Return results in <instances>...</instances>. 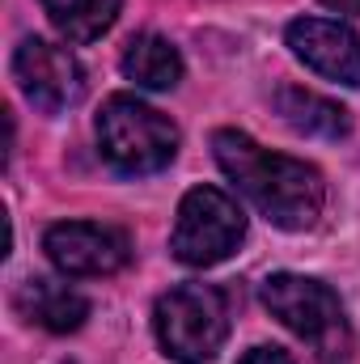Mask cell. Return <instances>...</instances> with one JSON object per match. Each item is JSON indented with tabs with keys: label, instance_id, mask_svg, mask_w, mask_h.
<instances>
[{
	"label": "cell",
	"instance_id": "ba28073f",
	"mask_svg": "<svg viewBox=\"0 0 360 364\" xmlns=\"http://www.w3.org/2000/svg\"><path fill=\"white\" fill-rule=\"evenodd\" d=\"M288 47L318 77L352 85V90L360 85V38L352 26L331 21V17H297L288 26Z\"/></svg>",
	"mask_w": 360,
	"mask_h": 364
},
{
	"label": "cell",
	"instance_id": "8992f818",
	"mask_svg": "<svg viewBox=\"0 0 360 364\" xmlns=\"http://www.w3.org/2000/svg\"><path fill=\"white\" fill-rule=\"evenodd\" d=\"M47 259L64 275L77 279H102L127 267L132 259V242L123 229L115 225H97V220H60L47 229L43 237Z\"/></svg>",
	"mask_w": 360,
	"mask_h": 364
},
{
	"label": "cell",
	"instance_id": "7a4b0ae2",
	"mask_svg": "<svg viewBox=\"0 0 360 364\" xmlns=\"http://www.w3.org/2000/svg\"><path fill=\"white\" fill-rule=\"evenodd\" d=\"M263 305L297 339H305L322 364H344L352 356V331H348L344 305L322 279L275 272L263 279Z\"/></svg>",
	"mask_w": 360,
	"mask_h": 364
},
{
	"label": "cell",
	"instance_id": "9c48e42d",
	"mask_svg": "<svg viewBox=\"0 0 360 364\" xmlns=\"http://www.w3.org/2000/svg\"><path fill=\"white\" fill-rule=\"evenodd\" d=\"M17 309L38 322L43 331L51 335H68V331H81V322L90 318V301L64 284V279H47V275H34L17 288Z\"/></svg>",
	"mask_w": 360,
	"mask_h": 364
},
{
	"label": "cell",
	"instance_id": "7c38bea8",
	"mask_svg": "<svg viewBox=\"0 0 360 364\" xmlns=\"http://www.w3.org/2000/svg\"><path fill=\"white\" fill-rule=\"evenodd\" d=\"M38 4L47 9V17L55 21V30L68 43L102 38L119 17V0H38Z\"/></svg>",
	"mask_w": 360,
	"mask_h": 364
},
{
	"label": "cell",
	"instance_id": "277c9868",
	"mask_svg": "<svg viewBox=\"0 0 360 364\" xmlns=\"http://www.w3.org/2000/svg\"><path fill=\"white\" fill-rule=\"evenodd\" d=\"M157 339L179 364H208L229 339V301L212 284H179L153 309Z\"/></svg>",
	"mask_w": 360,
	"mask_h": 364
},
{
	"label": "cell",
	"instance_id": "6da1fadb",
	"mask_svg": "<svg viewBox=\"0 0 360 364\" xmlns=\"http://www.w3.org/2000/svg\"><path fill=\"white\" fill-rule=\"evenodd\" d=\"M212 153L216 166L229 174V182L268 216L280 229H309L322 216L327 203V182L309 161L271 153L259 140H250L246 132H216L212 136Z\"/></svg>",
	"mask_w": 360,
	"mask_h": 364
},
{
	"label": "cell",
	"instance_id": "8fae6325",
	"mask_svg": "<svg viewBox=\"0 0 360 364\" xmlns=\"http://www.w3.org/2000/svg\"><path fill=\"white\" fill-rule=\"evenodd\" d=\"M123 77L140 90H174L182 81L179 47L162 34H136L123 51Z\"/></svg>",
	"mask_w": 360,
	"mask_h": 364
},
{
	"label": "cell",
	"instance_id": "5b68a950",
	"mask_svg": "<svg viewBox=\"0 0 360 364\" xmlns=\"http://www.w3.org/2000/svg\"><path fill=\"white\" fill-rule=\"evenodd\" d=\"M246 237V212L221 186H195L179 203V220L170 233V250L186 267H212L238 250Z\"/></svg>",
	"mask_w": 360,
	"mask_h": 364
},
{
	"label": "cell",
	"instance_id": "3957f363",
	"mask_svg": "<svg viewBox=\"0 0 360 364\" xmlns=\"http://www.w3.org/2000/svg\"><path fill=\"white\" fill-rule=\"evenodd\" d=\"M97 149L127 178L157 174L179 153V127L162 110H153L127 93H115L97 110Z\"/></svg>",
	"mask_w": 360,
	"mask_h": 364
},
{
	"label": "cell",
	"instance_id": "4fadbf2b",
	"mask_svg": "<svg viewBox=\"0 0 360 364\" xmlns=\"http://www.w3.org/2000/svg\"><path fill=\"white\" fill-rule=\"evenodd\" d=\"M242 364H297L288 352H280V348H255V352H246Z\"/></svg>",
	"mask_w": 360,
	"mask_h": 364
},
{
	"label": "cell",
	"instance_id": "30bf717a",
	"mask_svg": "<svg viewBox=\"0 0 360 364\" xmlns=\"http://www.w3.org/2000/svg\"><path fill=\"white\" fill-rule=\"evenodd\" d=\"M275 110L292 132L314 136V140H339L352 127V119L339 102H331V97H322L314 90H301V85H284L275 93Z\"/></svg>",
	"mask_w": 360,
	"mask_h": 364
},
{
	"label": "cell",
	"instance_id": "5bb4252c",
	"mask_svg": "<svg viewBox=\"0 0 360 364\" xmlns=\"http://www.w3.org/2000/svg\"><path fill=\"white\" fill-rule=\"evenodd\" d=\"M322 4L335 13H360V0H322Z\"/></svg>",
	"mask_w": 360,
	"mask_h": 364
},
{
	"label": "cell",
	"instance_id": "52a82bcc",
	"mask_svg": "<svg viewBox=\"0 0 360 364\" xmlns=\"http://www.w3.org/2000/svg\"><path fill=\"white\" fill-rule=\"evenodd\" d=\"M13 77H17L21 93L47 114H60L85 97V73H81L77 55L47 38H21L17 55H13Z\"/></svg>",
	"mask_w": 360,
	"mask_h": 364
}]
</instances>
